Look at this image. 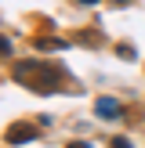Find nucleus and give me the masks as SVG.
I'll return each instance as SVG.
<instances>
[{
	"label": "nucleus",
	"mask_w": 145,
	"mask_h": 148,
	"mask_svg": "<svg viewBox=\"0 0 145 148\" xmlns=\"http://www.w3.org/2000/svg\"><path fill=\"white\" fill-rule=\"evenodd\" d=\"M14 79L33 90H55L58 87V69H47L40 62H18L14 65Z\"/></svg>",
	"instance_id": "obj_1"
},
{
	"label": "nucleus",
	"mask_w": 145,
	"mask_h": 148,
	"mask_svg": "<svg viewBox=\"0 0 145 148\" xmlns=\"http://www.w3.org/2000/svg\"><path fill=\"white\" fill-rule=\"evenodd\" d=\"M109 148H130V141H127V137H113V145H109Z\"/></svg>",
	"instance_id": "obj_6"
},
{
	"label": "nucleus",
	"mask_w": 145,
	"mask_h": 148,
	"mask_svg": "<svg viewBox=\"0 0 145 148\" xmlns=\"http://www.w3.org/2000/svg\"><path fill=\"white\" fill-rule=\"evenodd\" d=\"M94 112H98L102 119H120L123 108H120V101H116V98H102L98 105H94Z\"/></svg>",
	"instance_id": "obj_3"
},
{
	"label": "nucleus",
	"mask_w": 145,
	"mask_h": 148,
	"mask_svg": "<svg viewBox=\"0 0 145 148\" xmlns=\"http://www.w3.org/2000/svg\"><path fill=\"white\" fill-rule=\"evenodd\" d=\"M113 4H127V0H113Z\"/></svg>",
	"instance_id": "obj_9"
},
{
	"label": "nucleus",
	"mask_w": 145,
	"mask_h": 148,
	"mask_svg": "<svg viewBox=\"0 0 145 148\" xmlns=\"http://www.w3.org/2000/svg\"><path fill=\"white\" fill-rule=\"evenodd\" d=\"M7 141H11V145H26V141H36V130L29 127V123H14V127L7 130Z\"/></svg>",
	"instance_id": "obj_2"
},
{
	"label": "nucleus",
	"mask_w": 145,
	"mask_h": 148,
	"mask_svg": "<svg viewBox=\"0 0 145 148\" xmlns=\"http://www.w3.org/2000/svg\"><path fill=\"white\" fill-rule=\"evenodd\" d=\"M80 4H98V0H80Z\"/></svg>",
	"instance_id": "obj_8"
},
{
	"label": "nucleus",
	"mask_w": 145,
	"mask_h": 148,
	"mask_svg": "<svg viewBox=\"0 0 145 148\" xmlns=\"http://www.w3.org/2000/svg\"><path fill=\"white\" fill-rule=\"evenodd\" d=\"M116 54H120V58H130V62H134V47H116Z\"/></svg>",
	"instance_id": "obj_5"
},
{
	"label": "nucleus",
	"mask_w": 145,
	"mask_h": 148,
	"mask_svg": "<svg viewBox=\"0 0 145 148\" xmlns=\"http://www.w3.org/2000/svg\"><path fill=\"white\" fill-rule=\"evenodd\" d=\"M36 47H40V51H62L65 40H58V36H47V40H44V36H40V43H36Z\"/></svg>",
	"instance_id": "obj_4"
},
{
	"label": "nucleus",
	"mask_w": 145,
	"mask_h": 148,
	"mask_svg": "<svg viewBox=\"0 0 145 148\" xmlns=\"http://www.w3.org/2000/svg\"><path fill=\"white\" fill-rule=\"evenodd\" d=\"M69 148H91V145H87V141H72Z\"/></svg>",
	"instance_id": "obj_7"
}]
</instances>
